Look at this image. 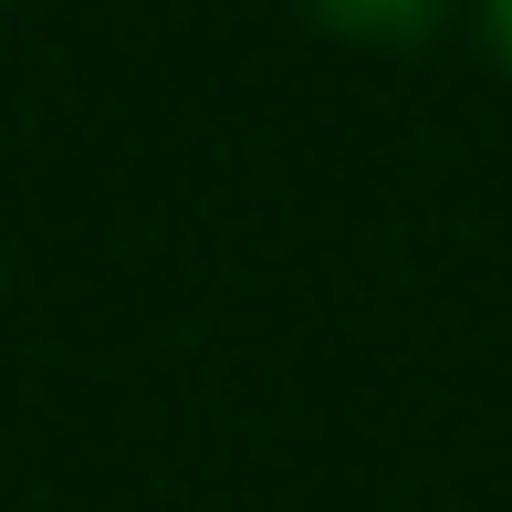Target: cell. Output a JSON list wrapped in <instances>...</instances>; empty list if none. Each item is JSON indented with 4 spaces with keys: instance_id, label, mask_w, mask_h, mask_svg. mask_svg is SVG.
<instances>
[{
    "instance_id": "1",
    "label": "cell",
    "mask_w": 512,
    "mask_h": 512,
    "mask_svg": "<svg viewBox=\"0 0 512 512\" xmlns=\"http://www.w3.org/2000/svg\"><path fill=\"white\" fill-rule=\"evenodd\" d=\"M293 11L314 32H335V42H418L450 0H293Z\"/></svg>"
},
{
    "instance_id": "2",
    "label": "cell",
    "mask_w": 512,
    "mask_h": 512,
    "mask_svg": "<svg viewBox=\"0 0 512 512\" xmlns=\"http://www.w3.org/2000/svg\"><path fill=\"white\" fill-rule=\"evenodd\" d=\"M471 11H481V42H492V63L512 74V0H471Z\"/></svg>"
}]
</instances>
